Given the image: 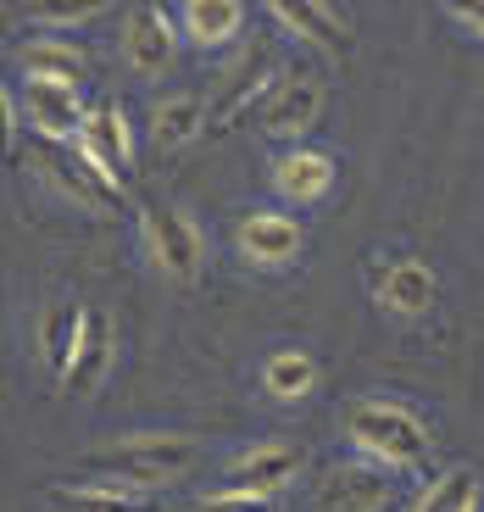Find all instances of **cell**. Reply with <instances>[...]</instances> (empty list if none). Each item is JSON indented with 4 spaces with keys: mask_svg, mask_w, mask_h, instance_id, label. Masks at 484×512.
Returning <instances> with one entry per match:
<instances>
[{
    "mask_svg": "<svg viewBox=\"0 0 484 512\" xmlns=\"http://www.w3.org/2000/svg\"><path fill=\"white\" fill-rule=\"evenodd\" d=\"M345 440L362 451L368 462L401 474V468H418L429 457V423L418 418L412 407L401 401H384V396H362L345 407Z\"/></svg>",
    "mask_w": 484,
    "mask_h": 512,
    "instance_id": "cell-1",
    "label": "cell"
},
{
    "mask_svg": "<svg viewBox=\"0 0 484 512\" xmlns=\"http://www.w3.org/2000/svg\"><path fill=\"white\" fill-rule=\"evenodd\" d=\"M195 462V440L190 435H128L112 446H95L84 457V479H112L128 490H156L167 479H179Z\"/></svg>",
    "mask_w": 484,
    "mask_h": 512,
    "instance_id": "cell-2",
    "label": "cell"
},
{
    "mask_svg": "<svg viewBox=\"0 0 484 512\" xmlns=\"http://www.w3.org/2000/svg\"><path fill=\"white\" fill-rule=\"evenodd\" d=\"M34 167L56 184L62 195H73L90 212H123L128 206V184H117L101 162L78 151V145H56V140H34Z\"/></svg>",
    "mask_w": 484,
    "mask_h": 512,
    "instance_id": "cell-3",
    "label": "cell"
},
{
    "mask_svg": "<svg viewBox=\"0 0 484 512\" xmlns=\"http://www.w3.org/2000/svg\"><path fill=\"white\" fill-rule=\"evenodd\" d=\"M140 234H145V251L151 262L167 273L173 284H195L201 279V229L184 206H167V201H145L140 212Z\"/></svg>",
    "mask_w": 484,
    "mask_h": 512,
    "instance_id": "cell-4",
    "label": "cell"
},
{
    "mask_svg": "<svg viewBox=\"0 0 484 512\" xmlns=\"http://www.w3.org/2000/svg\"><path fill=\"white\" fill-rule=\"evenodd\" d=\"M318 112H323V78L306 73L301 62H290L273 73L268 95L256 106V128L273 134V140H295V134H306L318 123Z\"/></svg>",
    "mask_w": 484,
    "mask_h": 512,
    "instance_id": "cell-5",
    "label": "cell"
},
{
    "mask_svg": "<svg viewBox=\"0 0 484 512\" xmlns=\"http://www.w3.org/2000/svg\"><path fill=\"white\" fill-rule=\"evenodd\" d=\"M301 474V451L290 440H256V446H240L217 479V490H229V496H279L284 485H295Z\"/></svg>",
    "mask_w": 484,
    "mask_h": 512,
    "instance_id": "cell-6",
    "label": "cell"
},
{
    "mask_svg": "<svg viewBox=\"0 0 484 512\" xmlns=\"http://www.w3.org/2000/svg\"><path fill=\"white\" fill-rule=\"evenodd\" d=\"M368 290H373V301H379L384 312H395V318H423V312L434 307L440 284H434V268L423 262V256L395 251V256L368 262Z\"/></svg>",
    "mask_w": 484,
    "mask_h": 512,
    "instance_id": "cell-7",
    "label": "cell"
},
{
    "mask_svg": "<svg viewBox=\"0 0 484 512\" xmlns=\"http://www.w3.org/2000/svg\"><path fill=\"white\" fill-rule=\"evenodd\" d=\"M179 45H184V28L173 23L167 6H134V12L123 17V62L134 67L140 78L173 73Z\"/></svg>",
    "mask_w": 484,
    "mask_h": 512,
    "instance_id": "cell-8",
    "label": "cell"
},
{
    "mask_svg": "<svg viewBox=\"0 0 484 512\" xmlns=\"http://www.w3.org/2000/svg\"><path fill=\"white\" fill-rule=\"evenodd\" d=\"M78 151L90 156V162H101L106 173H112L117 184H128V173L140 167V140H134V117L123 112L117 101H95L90 117H84V128H78Z\"/></svg>",
    "mask_w": 484,
    "mask_h": 512,
    "instance_id": "cell-9",
    "label": "cell"
},
{
    "mask_svg": "<svg viewBox=\"0 0 484 512\" xmlns=\"http://www.w3.org/2000/svg\"><path fill=\"white\" fill-rule=\"evenodd\" d=\"M234 245H240V256L251 268H290L295 256L306 251V229H301V218H290L279 206H256V212L240 218Z\"/></svg>",
    "mask_w": 484,
    "mask_h": 512,
    "instance_id": "cell-10",
    "label": "cell"
},
{
    "mask_svg": "<svg viewBox=\"0 0 484 512\" xmlns=\"http://www.w3.org/2000/svg\"><path fill=\"white\" fill-rule=\"evenodd\" d=\"M268 179H273V195L284 206H318L334 190V179H340V162L323 145H290V151L273 156Z\"/></svg>",
    "mask_w": 484,
    "mask_h": 512,
    "instance_id": "cell-11",
    "label": "cell"
},
{
    "mask_svg": "<svg viewBox=\"0 0 484 512\" xmlns=\"http://www.w3.org/2000/svg\"><path fill=\"white\" fill-rule=\"evenodd\" d=\"M23 112L34 123V140H56V145H73L90 106L73 84H45V78H23Z\"/></svg>",
    "mask_w": 484,
    "mask_h": 512,
    "instance_id": "cell-12",
    "label": "cell"
},
{
    "mask_svg": "<svg viewBox=\"0 0 484 512\" xmlns=\"http://www.w3.org/2000/svg\"><path fill=\"white\" fill-rule=\"evenodd\" d=\"M390 468H379V462H334L329 474H323L318 485V507L323 512H384V501H390Z\"/></svg>",
    "mask_w": 484,
    "mask_h": 512,
    "instance_id": "cell-13",
    "label": "cell"
},
{
    "mask_svg": "<svg viewBox=\"0 0 484 512\" xmlns=\"http://www.w3.org/2000/svg\"><path fill=\"white\" fill-rule=\"evenodd\" d=\"M268 12L284 34L301 39L306 51H323V56L351 51V23H345L334 6H318V0H268Z\"/></svg>",
    "mask_w": 484,
    "mask_h": 512,
    "instance_id": "cell-14",
    "label": "cell"
},
{
    "mask_svg": "<svg viewBox=\"0 0 484 512\" xmlns=\"http://www.w3.org/2000/svg\"><path fill=\"white\" fill-rule=\"evenodd\" d=\"M273 73H279V67H268V56H245V62L217 84V101H212V112H206V128L229 134L245 112L256 117V106H262V95H268Z\"/></svg>",
    "mask_w": 484,
    "mask_h": 512,
    "instance_id": "cell-15",
    "label": "cell"
},
{
    "mask_svg": "<svg viewBox=\"0 0 484 512\" xmlns=\"http://www.w3.org/2000/svg\"><path fill=\"white\" fill-rule=\"evenodd\" d=\"M206 112H212V106H206L195 90L162 95V101L151 106V145H156L162 156L190 151V145L201 140V128H206Z\"/></svg>",
    "mask_w": 484,
    "mask_h": 512,
    "instance_id": "cell-16",
    "label": "cell"
},
{
    "mask_svg": "<svg viewBox=\"0 0 484 512\" xmlns=\"http://www.w3.org/2000/svg\"><path fill=\"white\" fill-rule=\"evenodd\" d=\"M51 501L62 512H156L151 490H128L112 479H56Z\"/></svg>",
    "mask_w": 484,
    "mask_h": 512,
    "instance_id": "cell-17",
    "label": "cell"
},
{
    "mask_svg": "<svg viewBox=\"0 0 484 512\" xmlns=\"http://www.w3.org/2000/svg\"><path fill=\"white\" fill-rule=\"evenodd\" d=\"M112 357H117V334H112V318L106 312H90L84 323V346H78L73 368L62 373V390L67 396H95L112 373Z\"/></svg>",
    "mask_w": 484,
    "mask_h": 512,
    "instance_id": "cell-18",
    "label": "cell"
},
{
    "mask_svg": "<svg viewBox=\"0 0 484 512\" xmlns=\"http://www.w3.org/2000/svg\"><path fill=\"white\" fill-rule=\"evenodd\" d=\"M23 78H45V84H73V90H84V78H90V62H84V51H78L73 39L62 34H34L23 39Z\"/></svg>",
    "mask_w": 484,
    "mask_h": 512,
    "instance_id": "cell-19",
    "label": "cell"
},
{
    "mask_svg": "<svg viewBox=\"0 0 484 512\" xmlns=\"http://www.w3.org/2000/svg\"><path fill=\"white\" fill-rule=\"evenodd\" d=\"M179 28H184L190 45H201V51H223L229 39L245 34V6L240 0H184Z\"/></svg>",
    "mask_w": 484,
    "mask_h": 512,
    "instance_id": "cell-20",
    "label": "cell"
},
{
    "mask_svg": "<svg viewBox=\"0 0 484 512\" xmlns=\"http://www.w3.org/2000/svg\"><path fill=\"white\" fill-rule=\"evenodd\" d=\"M262 390L273 401H306L318 390V357L301 346H279L262 357Z\"/></svg>",
    "mask_w": 484,
    "mask_h": 512,
    "instance_id": "cell-21",
    "label": "cell"
},
{
    "mask_svg": "<svg viewBox=\"0 0 484 512\" xmlns=\"http://www.w3.org/2000/svg\"><path fill=\"white\" fill-rule=\"evenodd\" d=\"M84 323H90V307H78V301H56L45 312V368L56 373V384H62V373L73 368L78 346H84Z\"/></svg>",
    "mask_w": 484,
    "mask_h": 512,
    "instance_id": "cell-22",
    "label": "cell"
},
{
    "mask_svg": "<svg viewBox=\"0 0 484 512\" xmlns=\"http://www.w3.org/2000/svg\"><path fill=\"white\" fill-rule=\"evenodd\" d=\"M412 512H479V474H473V468H446V474L418 496Z\"/></svg>",
    "mask_w": 484,
    "mask_h": 512,
    "instance_id": "cell-23",
    "label": "cell"
},
{
    "mask_svg": "<svg viewBox=\"0 0 484 512\" xmlns=\"http://www.w3.org/2000/svg\"><path fill=\"white\" fill-rule=\"evenodd\" d=\"M101 17L95 0H56V6H39V28H73V23H90Z\"/></svg>",
    "mask_w": 484,
    "mask_h": 512,
    "instance_id": "cell-24",
    "label": "cell"
},
{
    "mask_svg": "<svg viewBox=\"0 0 484 512\" xmlns=\"http://www.w3.org/2000/svg\"><path fill=\"white\" fill-rule=\"evenodd\" d=\"M190 512H273L268 496H229V490H212V496H201Z\"/></svg>",
    "mask_w": 484,
    "mask_h": 512,
    "instance_id": "cell-25",
    "label": "cell"
},
{
    "mask_svg": "<svg viewBox=\"0 0 484 512\" xmlns=\"http://www.w3.org/2000/svg\"><path fill=\"white\" fill-rule=\"evenodd\" d=\"M12 134H17V101H12V90L0 84V151L12 145Z\"/></svg>",
    "mask_w": 484,
    "mask_h": 512,
    "instance_id": "cell-26",
    "label": "cell"
},
{
    "mask_svg": "<svg viewBox=\"0 0 484 512\" xmlns=\"http://www.w3.org/2000/svg\"><path fill=\"white\" fill-rule=\"evenodd\" d=\"M451 17H457L462 28H473V34L484 39V0H462V6H451Z\"/></svg>",
    "mask_w": 484,
    "mask_h": 512,
    "instance_id": "cell-27",
    "label": "cell"
}]
</instances>
